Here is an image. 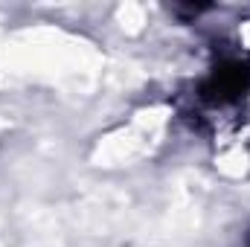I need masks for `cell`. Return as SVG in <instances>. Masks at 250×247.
<instances>
[{"instance_id":"obj_1","label":"cell","mask_w":250,"mask_h":247,"mask_svg":"<svg viewBox=\"0 0 250 247\" xmlns=\"http://www.w3.org/2000/svg\"><path fill=\"white\" fill-rule=\"evenodd\" d=\"M195 93H198V102L207 108L242 105V99L250 93V53L221 59L198 82Z\"/></svg>"},{"instance_id":"obj_2","label":"cell","mask_w":250,"mask_h":247,"mask_svg":"<svg viewBox=\"0 0 250 247\" xmlns=\"http://www.w3.org/2000/svg\"><path fill=\"white\" fill-rule=\"evenodd\" d=\"M248 247H250V230H248Z\"/></svg>"}]
</instances>
